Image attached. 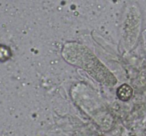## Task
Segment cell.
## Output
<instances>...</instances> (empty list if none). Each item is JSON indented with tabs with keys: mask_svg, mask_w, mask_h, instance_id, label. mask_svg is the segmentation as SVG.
<instances>
[{
	"mask_svg": "<svg viewBox=\"0 0 146 136\" xmlns=\"http://www.w3.org/2000/svg\"><path fill=\"white\" fill-rule=\"evenodd\" d=\"M11 56V52H10V49L8 48L7 46L5 45H0V61H4L8 60Z\"/></svg>",
	"mask_w": 146,
	"mask_h": 136,
	"instance_id": "obj_2",
	"label": "cell"
},
{
	"mask_svg": "<svg viewBox=\"0 0 146 136\" xmlns=\"http://www.w3.org/2000/svg\"><path fill=\"white\" fill-rule=\"evenodd\" d=\"M117 95L121 100H128L132 95V89L128 85L124 84L117 90Z\"/></svg>",
	"mask_w": 146,
	"mask_h": 136,
	"instance_id": "obj_1",
	"label": "cell"
}]
</instances>
